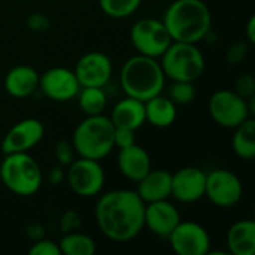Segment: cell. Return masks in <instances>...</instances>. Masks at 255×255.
I'll return each mask as SVG.
<instances>
[{
    "label": "cell",
    "instance_id": "cell-1",
    "mask_svg": "<svg viewBox=\"0 0 255 255\" xmlns=\"http://www.w3.org/2000/svg\"><path fill=\"white\" fill-rule=\"evenodd\" d=\"M94 218L103 236L114 242H128L145 227V203L136 190H112L97 200Z\"/></svg>",
    "mask_w": 255,
    "mask_h": 255
},
{
    "label": "cell",
    "instance_id": "cell-2",
    "mask_svg": "<svg viewBox=\"0 0 255 255\" xmlns=\"http://www.w3.org/2000/svg\"><path fill=\"white\" fill-rule=\"evenodd\" d=\"M175 42L199 43L212 27V13L203 0H175L161 19Z\"/></svg>",
    "mask_w": 255,
    "mask_h": 255
},
{
    "label": "cell",
    "instance_id": "cell-3",
    "mask_svg": "<svg viewBox=\"0 0 255 255\" xmlns=\"http://www.w3.org/2000/svg\"><path fill=\"white\" fill-rule=\"evenodd\" d=\"M166 76L158 58L136 54L121 67L120 84L126 96L146 102L161 94L166 85Z\"/></svg>",
    "mask_w": 255,
    "mask_h": 255
},
{
    "label": "cell",
    "instance_id": "cell-4",
    "mask_svg": "<svg viewBox=\"0 0 255 255\" xmlns=\"http://www.w3.org/2000/svg\"><path fill=\"white\" fill-rule=\"evenodd\" d=\"M115 126L111 118L100 114L85 117L75 128L72 145L78 157L103 160L114 149Z\"/></svg>",
    "mask_w": 255,
    "mask_h": 255
},
{
    "label": "cell",
    "instance_id": "cell-5",
    "mask_svg": "<svg viewBox=\"0 0 255 255\" xmlns=\"http://www.w3.org/2000/svg\"><path fill=\"white\" fill-rule=\"evenodd\" d=\"M0 179L3 185L19 197L34 196L43 182L39 163L28 152L4 154L0 164Z\"/></svg>",
    "mask_w": 255,
    "mask_h": 255
},
{
    "label": "cell",
    "instance_id": "cell-6",
    "mask_svg": "<svg viewBox=\"0 0 255 255\" xmlns=\"http://www.w3.org/2000/svg\"><path fill=\"white\" fill-rule=\"evenodd\" d=\"M160 64L170 81L196 82L205 72V55L197 43L172 40L160 57Z\"/></svg>",
    "mask_w": 255,
    "mask_h": 255
},
{
    "label": "cell",
    "instance_id": "cell-7",
    "mask_svg": "<svg viewBox=\"0 0 255 255\" xmlns=\"http://www.w3.org/2000/svg\"><path fill=\"white\" fill-rule=\"evenodd\" d=\"M130 42L137 54L160 58L172 43V37L158 18H140L130 28Z\"/></svg>",
    "mask_w": 255,
    "mask_h": 255
},
{
    "label": "cell",
    "instance_id": "cell-8",
    "mask_svg": "<svg viewBox=\"0 0 255 255\" xmlns=\"http://www.w3.org/2000/svg\"><path fill=\"white\" fill-rule=\"evenodd\" d=\"M105 170L99 160L78 157L66 167V182L79 197H96L105 187Z\"/></svg>",
    "mask_w": 255,
    "mask_h": 255
},
{
    "label": "cell",
    "instance_id": "cell-9",
    "mask_svg": "<svg viewBox=\"0 0 255 255\" xmlns=\"http://www.w3.org/2000/svg\"><path fill=\"white\" fill-rule=\"evenodd\" d=\"M211 118L224 128H235L247 118L253 117L247 99L241 97L235 90L215 91L208 103Z\"/></svg>",
    "mask_w": 255,
    "mask_h": 255
},
{
    "label": "cell",
    "instance_id": "cell-10",
    "mask_svg": "<svg viewBox=\"0 0 255 255\" xmlns=\"http://www.w3.org/2000/svg\"><path fill=\"white\" fill-rule=\"evenodd\" d=\"M244 187L239 176L229 169H215L206 173L205 197L218 208H232L239 203Z\"/></svg>",
    "mask_w": 255,
    "mask_h": 255
},
{
    "label": "cell",
    "instance_id": "cell-11",
    "mask_svg": "<svg viewBox=\"0 0 255 255\" xmlns=\"http://www.w3.org/2000/svg\"><path fill=\"white\" fill-rule=\"evenodd\" d=\"M169 244L178 255H206L211 251L208 230L194 221H182L169 235Z\"/></svg>",
    "mask_w": 255,
    "mask_h": 255
},
{
    "label": "cell",
    "instance_id": "cell-12",
    "mask_svg": "<svg viewBox=\"0 0 255 255\" xmlns=\"http://www.w3.org/2000/svg\"><path fill=\"white\" fill-rule=\"evenodd\" d=\"M39 88L49 100L69 102L78 96L81 85L73 70L57 66L39 75Z\"/></svg>",
    "mask_w": 255,
    "mask_h": 255
},
{
    "label": "cell",
    "instance_id": "cell-13",
    "mask_svg": "<svg viewBox=\"0 0 255 255\" xmlns=\"http://www.w3.org/2000/svg\"><path fill=\"white\" fill-rule=\"evenodd\" d=\"M73 72L81 87L103 88L112 76L114 64L108 54L100 51H90L79 57Z\"/></svg>",
    "mask_w": 255,
    "mask_h": 255
},
{
    "label": "cell",
    "instance_id": "cell-14",
    "mask_svg": "<svg viewBox=\"0 0 255 255\" xmlns=\"http://www.w3.org/2000/svg\"><path fill=\"white\" fill-rule=\"evenodd\" d=\"M45 136V126L37 118H25L13 124L1 140L3 154L30 152Z\"/></svg>",
    "mask_w": 255,
    "mask_h": 255
},
{
    "label": "cell",
    "instance_id": "cell-15",
    "mask_svg": "<svg viewBox=\"0 0 255 255\" xmlns=\"http://www.w3.org/2000/svg\"><path fill=\"white\" fill-rule=\"evenodd\" d=\"M206 172L187 166L172 173V196L181 203H196L205 197Z\"/></svg>",
    "mask_w": 255,
    "mask_h": 255
},
{
    "label": "cell",
    "instance_id": "cell-16",
    "mask_svg": "<svg viewBox=\"0 0 255 255\" xmlns=\"http://www.w3.org/2000/svg\"><path fill=\"white\" fill-rule=\"evenodd\" d=\"M179 223L181 214L169 199L145 205V227L152 235L167 239Z\"/></svg>",
    "mask_w": 255,
    "mask_h": 255
},
{
    "label": "cell",
    "instance_id": "cell-17",
    "mask_svg": "<svg viewBox=\"0 0 255 255\" xmlns=\"http://www.w3.org/2000/svg\"><path fill=\"white\" fill-rule=\"evenodd\" d=\"M117 164L120 173L131 182H139L152 169L148 151L137 143L121 148L118 152Z\"/></svg>",
    "mask_w": 255,
    "mask_h": 255
},
{
    "label": "cell",
    "instance_id": "cell-18",
    "mask_svg": "<svg viewBox=\"0 0 255 255\" xmlns=\"http://www.w3.org/2000/svg\"><path fill=\"white\" fill-rule=\"evenodd\" d=\"M136 184V193L145 205L166 200L172 196V173L166 169H151Z\"/></svg>",
    "mask_w": 255,
    "mask_h": 255
},
{
    "label": "cell",
    "instance_id": "cell-19",
    "mask_svg": "<svg viewBox=\"0 0 255 255\" xmlns=\"http://www.w3.org/2000/svg\"><path fill=\"white\" fill-rule=\"evenodd\" d=\"M4 90L10 97L27 99L39 90V73L28 64L12 67L4 76Z\"/></svg>",
    "mask_w": 255,
    "mask_h": 255
},
{
    "label": "cell",
    "instance_id": "cell-20",
    "mask_svg": "<svg viewBox=\"0 0 255 255\" xmlns=\"http://www.w3.org/2000/svg\"><path fill=\"white\" fill-rule=\"evenodd\" d=\"M112 124L121 128L139 130L145 123V102L137 100L134 97L126 96L120 102L115 103L112 112L109 115Z\"/></svg>",
    "mask_w": 255,
    "mask_h": 255
},
{
    "label": "cell",
    "instance_id": "cell-21",
    "mask_svg": "<svg viewBox=\"0 0 255 255\" xmlns=\"http://www.w3.org/2000/svg\"><path fill=\"white\" fill-rule=\"evenodd\" d=\"M227 253L232 255H254L255 223L253 220H241L235 223L226 238Z\"/></svg>",
    "mask_w": 255,
    "mask_h": 255
},
{
    "label": "cell",
    "instance_id": "cell-22",
    "mask_svg": "<svg viewBox=\"0 0 255 255\" xmlns=\"http://www.w3.org/2000/svg\"><path fill=\"white\" fill-rule=\"evenodd\" d=\"M176 105L163 94H157L145 102V120L155 128H167L176 120Z\"/></svg>",
    "mask_w": 255,
    "mask_h": 255
},
{
    "label": "cell",
    "instance_id": "cell-23",
    "mask_svg": "<svg viewBox=\"0 0 255 255\" xmlns=\"http://www.w3.org/2000/svg\"><path fill=\"white\" fill-rule=\"evenodd\" d=\"M233 151L242 160H253L255 157V120L247 118L233 128Z\"/></svg>",
    "mask_w": 255,
    "mask_h": 255
},
{
    "label": "cell",
    "instance_id": "cell-24",
    "mask_svg": "<svg viewBox=\"0 0 255 255\" xmlns=\"http://www.w3.org/2000/svg\"><path fill=\"white\" fill-rule=\"evenodd\" d=\"M61 255H94L97 248L93 238L79 232H67L58 242Z\"/></svg>",
    "mask_w": 255,
    "mask_h": 255
},
{
    "label": "cell",
    "instance_id": "cell-25",
    "mask_svg": "<svg viewBox=\"0 0 255 255\" xmlns=\"http://www.w3.org/2000/svg\"><path fill=\"white\" fill-rule=\"evenodd\" d=\"M76 97H78L79 109L85 117L103 114L108 103L106 93L100 87H81Z\"/></svg>",
    "mask_w": 255,
    "mask_h": 255
},
{
    "label": "cell",
    "instance_id": "cell-26",
    "mask_svg": "<svg viewBox=\"0 0 255 255\" xmlns=\"http://www.w3.org/2000/svg\"><path fill=\"white\" fill-rule=\"evenodd\" d=\"M142 0H99V6L105 15L114 19L128 18L139 10Z\"/></svg>",
    "mask_w": 255,
    "mask_h": 255
},
{
    "label": "cell",
    "instance_id": "cell-27",
    "mask_svg": "<svg viewBox=\"0 0 255 255\" xmlns=\"http://www.w3.org/2000/svg\"><path fill=\"white\" fill-rule=\"evenodd\" d=\"M176 106L178 105H190L196 97V88L194 82H185V81H172V85L169 87V96H167Z\"/></svg>",
    "mask_w": 255,
    "mask_h": 255
},
{
    "label": "cell",
    "instance_id": "cell-28",
    "mask_svg": "<svg viewBox=\"0 0 255 255\" xmlns=\"http://www.w3.org/2000/svg\"><path fill=\"white\" fill-rule=\"evenodd\" d=\"M54 157L57 160V164L61 167H67L72 164V161L76 158L75 148L72 145V140H58L54 148Z\"/></svg>",
    "mask_w": 255,
    "mask_h": 255
},
{
    "label": "cell",
    "instance_id": "cell-29",
    "mask_svg": "<svg viewBox=\"0 0 255 255\" xmlns=\"http://www.w3.org/2000/svg\"><path fill=\"white\" fill-rule=\"evenodd\" d=\"M30 255H61L60 247L57 242L49 241V239H37L28 250Z\"/></svg>",
    "mask_w": 255,
    "mask_h": 255
},
{
    "label": "cell",
    "instance_id": "cell-30",
    "mask_svg": "<svg viewBox=\"0 0 255 255\" xmlns=\"http://www.w3.org/2000/svg\"><path fill=\"white\" fill-rule=\"evenodd\" d=\"M235 91L244 97V99H250L255 96V78L251 73H242L236 82H235Z\"/></svg>",
    "mask_w": 255,
    "mask_h": 255
},
{
    "label": "cell",
    "instance_id": "cell-31",
    "mask_svg": "<svg viewBox=\"0 0 255 255\" xmlns=\"http://www.w3.org/2000/svg\"><path fill=\"white\" fill-rule=\"evenodd\" d=\"M136 143V131L130 128H121L115 127L114 131V148H127Z\"/></svg>",
    "mask_w": 255,
    "mask_h": 255
},
{
    "label": "cell",
    "instance_id": "cell-32",
    "mask_svg": "<svg viewBox=\"0 0 255 255\" xmlns=\"http://www.w3.org/2000/svg\"><path fill=\"white\" fill-rule=\"evenodd\" d=\"M248 51H250L248 43L245 40H238V42H235V43L230 45L226 58H227V61L230 64H239V63H242L247 58Z\"/></svg>",
    "mask_w": 255,
    "mask_h": 255
},
{
    "label": "cell",
    "instance_id": "cell-33",
    "mask_svg": "<svg viewBox=\"0 0 255 255\" xmlns=\"http://www.w3.org/2000/svg\"><path fill=\"white\" fill-rule=\"evenodd\" d=\"M61 224H63V230L67 233V232H73L75 229H78L81 226V220H79V215L72 212V211H67L64 215H63V220H61Z\"/></svg>",
    "mask_w": 255,
    "mask_h": 255
},
{
    "label": "cell",
    "instance_id": "cell-34",
    "mask_svg": "<svg viewBox=\"0 0 255 255\" xmlns=\"http://www.w3.org/2000/svg\"><path fill=\"white\" fill-rule=\"evenodd\" d=\"M63 181H66V169L61 166H55L49 170L48 173V182L54 187H58L60 184H63Z\"/></svg>",
    "mask_w": 255,
    "mask_h": 255
},
{
    "label": "cell",
    "instance_id": "cell-35",
    "mask_svg": "<svg viewBox=\"0 0 255 255\" xmlns=\"http://www.w3.org/2000/svg\"><path fill=\"white\" fill-rule=\"evenodd\" d=\"M27 22L31 27V30H45L48 27V19L42 13H33V15H30Z\"/></svg>",
    "mask_w": 255,
    "mask_h": 255
},
{
    "label": "cell",
    "instance_id": "cell-36",
    "mask_svg": "<svg viewBox=\"0 0 255 255\" xmlns=\"http://www.w3.org/2000/svg\"><path fill=\"white\" fill-rule=\"evenodd\" d=\"M247 39L250 43L255 42V16H250L248 22H247Z\"/></svg>",
    "mask_w": 255,
    "mask_h": 255
}]
</instances>
